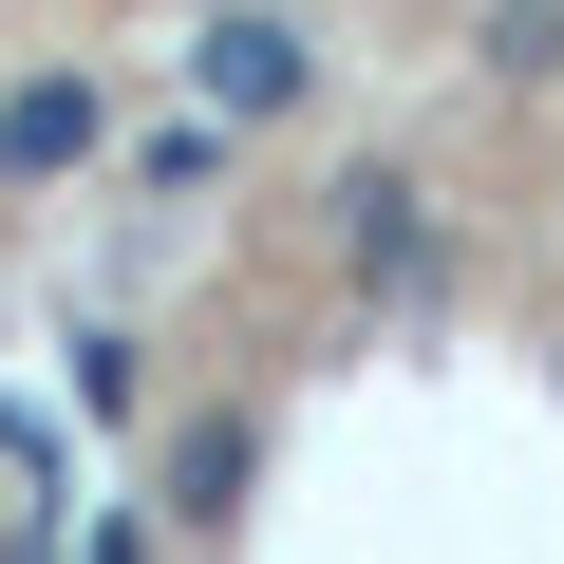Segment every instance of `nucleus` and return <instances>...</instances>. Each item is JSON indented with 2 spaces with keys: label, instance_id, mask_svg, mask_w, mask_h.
Instances as JSON below:
<instances>
[{
  "label": "nucleus",
  "instance_id": "nucleus-1",
  "mask_svg": "<svg viewBox=\"0 0 564 564\" xmlns=\"http://www.w3.org/2000/svg\"><path fill=\"white\" fill-rule=\"evenodd\" d=\"M188 95H207V132H282L321 95V39L282 20V0H207L188 20Z\"/></svg>",
  "mask_w": 564,
  "mask_h": 564
},
{
  "label": "nucleus",
  "instance_id": "nucleus-2",
  "mask_svg": "<svg viewBox=\"0 0 564 564\" xmlns=\"http://www.w3.org/2000/svg\"><path fill=\"white\" fill-rule=\"evenodd\" d=\"M95 151H113V95H95L76 57L0 76V188H57V170H95Z\"/></svg>",
  "mask_w": 564,
  "mask_h": 564
},
{
  "label": "nucleus",
  "instance_id": "nucleus-3",
  "mask_svg": "<svg viewBox=\"0 0 564 564\" xmlns=\"http://www.w3.org/2000/svg\"><path fill=\"white\" fill-rule=\"evenodd\" d=\"M339 263H358V302H433V263H452L433 245V188L414 170H358L339 188Z\"/></svg>",
  "mask_w": 564,
  "mask_h": 564
},
{
  "label": "nucleus",
  "instance_id": "nucleus-4",
  "mask_svg": "<svg viewBox=\"0 0 564 564\" xmlns=\"http://www.w3.org/2000/svg\"><path fill=\"white\" fill-rule=\"evenodd\" d=\"M245 489H263V414H245V395L170 414V452H151V508H170V527H226Z\"/></svg>",
  "mask_w": 564,
  "mask_h": 564
},
{
  "label": "nucleus",
  "instance_id": "nucleus-5",
  "mask_svg": "<svg viewBox=\"0 0 564 564\" xmlns=\"http://www.w3.org/2000/svg\"><path fill=\"white\" fill-rule=\"evenodd\" d=\"M470 57H489L508 95H545V76H564V0H489V20H470Z\"/></svg>",
  "mask_w": 564,
  "mask_h": 564
},
{
  "label": "nucleus",
  "instance_id": "nucleus-6",
  "mask_svg": "<svg viewBox=\"0 0 564 564\" xmlns=\"http://www.w3.org/2000/svg\"><path fill=\"white\" fill-rule=\"evenodd\" d=\"M95 564H151V527H132V508H95Z\"/></svg>",
  "mask_w": 564,
  "mask_h": 564
},
{
  "label": "nucleus",
  "instance_id": "nucleus-7",
  "mask_svg": "<svg viewBox=\"0 0 564 564\" xmlns=\"http://www.w3.org/2000/svg\"><path fill=\"white\" fill-rule=\"evenodd\" d=\"M0 564H57V545H0Z\"/></svg>",
  "mask_w": 564,
  "mask_h": 564
}]
</instances>
